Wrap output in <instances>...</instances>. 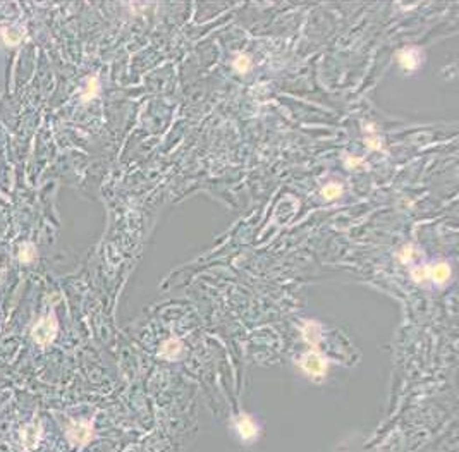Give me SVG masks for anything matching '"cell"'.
<instances>
[{"label":"cell","instance_id":"6","mask_svg":"<svg viewBox=\"0 0 459 452\" xmlns=\"http://www.w3.org/2000/svg\"><path fill=\"white\" fill-rule=\"evenodd\" d=\"M234 428L242 440H255L256 435H258V425L248 414H241V416L236 418Z\"/></svg>","mask_w":459,"mask_h":452},{"label":"cell","instance_id":"13","mask_svg":"<svg viewBox=\"0 0 459 452\" xmlns=\"http://www.w3.org/2000/svg\"><path fill=\"white\" fill-rule=\"evenodd\" d=\"M342 191L344 188L339 183H329L322 188V196L325 200H336V198H339L342 194Z\"/></svg>","mask_w":459,"mask_h":452},{"label":"cell","instance_id":"8","mask_svg":"<svg viewBox=\"0 0 459 452\" xmlns=\"http://www.w3.org/2000/svg\"><path fill=\"white\" fill-rule=\"evenodd\" d=\"M301 333H303L305 342L310 344L312 347H316L320 342H322V337H323L322 325H320L318 322H315V320H308V322H305V325H303V329H301Z\"/></svg>","mask_w":459,"mask_h":452},{"label":"cell","instance_id":"9","mask_svg":"<svg viewBox=\"0 0 459 452\" xmlns=\"http://www.w3.org/2000/svg\"><path fill=\"white\" fill-rule=\"evenodd\" d=\"M182 349H184V347H182L181 340L172 337V339L165 340L160 346V356L165 357V359H177L182 354Z\"/></svg>","mask_w":459,"mask_h":452},{"label":"cell","instance_id":"4","mask_svg":"<svg viewBox=\"0 0 459 452\" xmlns=\"http://www.w3.org/2000/svg\"><path fill=\"white\" fill-rule=\"evenodd\" d=\"M451 275L452 270L447 262H435L432 265H425V277H427V282H432V284H445Z\"/></svg>","mask_w":459,"mask_h":452},{"label":"cell","instance_id":"12","mask_svg":"<svg viewBox=\"0 0 459 452\" xmlns=\"http://www.w3.org/2000/svg\"><path fill=\"white\" fill-rule=\"evenodd\" d=\"M232 67H234L236 72L246 74L249 71V67H251V59H249V55H246V53H239V55L232 60Z\"/></svg>","mask_w":459,"mask_h":452},{"label":"cell","instance_id":"2","mask_svg":"<svg viewBox=\"0 0 459 452\" xmlns=\"http://www.w3.org/2000/svg\"><path fill=\"white\" fill-rule=\"evenodd\" d=\"M57 335V320L55 316L50 313L45 318H42L35 327H33V339L40 344V346H47L50 344Z\"/></svg>","mask_w":459,"mask_h":452},{"label":"cell","instance_id":"3","mask_svg":"<svg viewBox=\"0 0 459 452\" xmlns=\"http://www.w3.org/2000/svg\"><path fill=\"white\" fill-rule=\"evenodd\" d=\"M93 437V425L90 421H72L67 428V438L74 445H86Z\"/></svg>","mask_w":459,"mask_h":452},{"label":"cell","instance_id":"1","mask_svg":"<svg viewBox=\"0 0 459 452\" xmlns=\"http://www.w3.org/2000/svg\"><path fill=\"white\" fill-rule=\"evenodd\" d=\"M299 368L312 379H323L329 372V359L318 351H306L299 357Z\"/></svg>","mask_w":459,"mask_h":452},{"label":"cell","instance_id":"5","mask_svg":"<svg viewBox=\"0 0 459 452\" xmlns=\"http://www.w3.org/2000/svg\"><path fill=\"white\" fill-rule=\"evenodd\" d=\"M397 62L404 71H416L423 62V52L416 47H406L397 52Z\"/></svg>","mask_w":459,"mask_h":452},{"label":"cell","instance_id":"10","mask_svg":"<svg viewBox=\"0 0 459 452\" xmlns=\"http://www.w3.org/2000/svg\"><path fill=\"white\" fill-rule=\"evenodd\" d=\"M2 36H4V42L7 45H18L24 38V29L16 28V26H7V28L2 29Z\"/></svg>","mask_w":459,"mask_h":452},{"label":"cell","instance_id":"14","mask_svg":"<svg viewBox=\"0 0 459 452\" xmlns=\"http://www.w3.org/2000/svg\"><path fill=\"white\" fill-rule=\"evenodd\" d=\"M19 260H21L23 263H28V262H33L36 256V249L33 244H23L21 248H19Z\"/></svg>","mask_w":459,"mask_h":452},{"label":"cell","instance_id":"11","mask_svg":"<svg viewBox=\"0 0 459 452\" xmlns=\"http://www.w3.org/2000/svg\"><path fill=\"white\" fill-rule=\"evenodd\" d=\"M98 90H100L98 79H97L95 76L88 77V79H86V86H84V92H83V96H81V100H83V102H90V100H93L97 95H98Z\"/></svg>","mask_w":459,"mask_h":452},{"label":"cell","instance_id":"7","mask_svg":"<svg viewBox=\"0 0 459 452\" xmlns=\"http://www.w3.org/2000/svg\"><path fill=\"white\" fill-rule=\"evenodd\" d=\"M40 438H42V425H38L36 421L21 428V442L26 451H33L40 444Z\"/></svg>","mask_w":459,"mask_h":452}]
</instances>
